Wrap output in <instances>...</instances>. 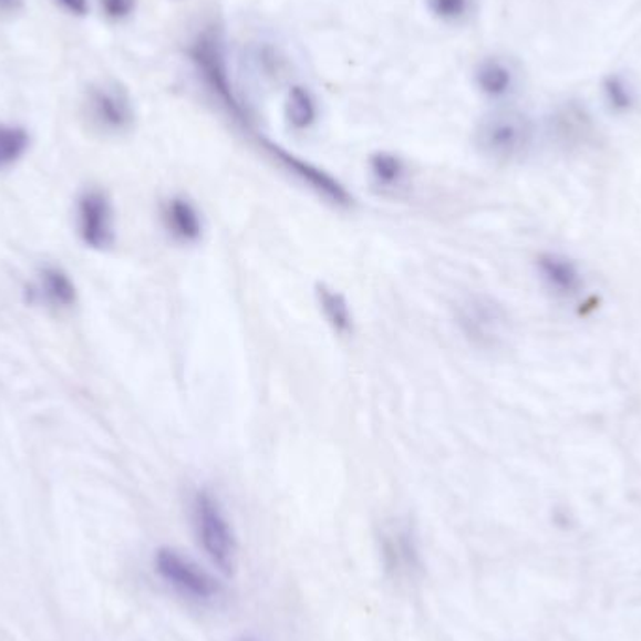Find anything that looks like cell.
Instances as JSON below:
<instances>
[{"label":"cell","mask_w":641,"mask_h":641,"mask_svg":"<svg viewBox=\"0 0 641 641\" xmlns=\"http://www.w3.org/2000/svg\"><path fill=\"white\" fill-rule=\"evenodd\" d=\"M192 519L205 556L221 575H235L239 542L220 499L210 489H197L192 499Z\"/></svg>","instance_id":"2"},{"label":"cell","mask_w":641,"mask_h":641,"mask_svg":"<svg viewBox=\"0 0 641 641\" xmlns=\"http://www.w3.org/2000/svg\"><path fill=\"white\" fill-rule=\"evenodd\" d=\"M164 221L167 231L186 245L197 242L205 231L201 213L186 197H172L165 203Z\"/></svg>","instance_id":"11"},{"label":"cell","mask_w":641,"mask_h":641,"mask_svg":"<svg viewBox=\"0 0 641 641\" xmlns=\"http://www.w3.org/2000/svg\"><path fill=\"white\" fill-rule=\"evenodd\" d=\"M154 570L165 586L178 597L196 604H214L226 592V587L194 559L175 548H159L154 556Z\"/></svg>","instance_id":"3"},{"label":"cell","mask_w":641,"mask_h":641,"mask_svg":"<svg viewBox=\"0 0 641 641\" xmlns=\"http://www.w3.org/2000/svg\"><path fill=\"white\" fill-rule=\"evenodd\" d=\"M368 165H370V175H372L373 183L378 184L379 188H400L405 177H407L405 162L394 153L381 151V153L372 154Z\"/></svg>","instance_id":"16"},{"label":"cell","mask_w":641,"mask_h":641,"mask_svg":"<svg viewBox=\"0 0 641 641\" xmlns=\"http://www.w3.org/2000/svg\"><path fill=\"white\" fill-rule=\"evenodd\" d=\"M59 7L64 8L68 13H72V15H77V18H85L86 13H89V0H55Z\"/></svg>","instance_id":"21"},{"label":"cell","mask_w":641,"mask_h":641,"mask_svg":"<svg viewBox=\"0 0 641 641\" xmlns=\"http://www.w3.org/2000/svg\"><path fill=\"white\" fill-rule=\"evenodd\" d=\"M458 324L469 340L492 348L505 337L507 318L494 300L471 297L458 306Z\"/></svg>","instance_id":"8"},{"label":"cell","mask_w":641,"mask_h":641,"mask_svg":"<svg viewBox=\"0 0 641 641\" xmlns=\"http://www.w3.org/2000/svg\"><path fill=\"white\" fill-rule=\"evenodd\" d=\"M427 12L445 25H459L471 18L475 0H426Z\"/></svg>","instance_id":"18"},{"label":"cell","mask_w":641,"mask_h":641,"mask_svg":"<svg viewBox=\"0 0 641 641\" xmlns=\"http://www.w3.org/2000/svg\"><path fill=\"white\" fill-rule=\"evenodd\" d=\"M535 128L531 118L519 111H495L484 116L477 128V147L488 158L510 162L531 148Z\"/></svg>","instance_id":"4"},{"label":"cell","mask_w":641,"mask_h":641,"mask_svg":"<svg viewBox=\"0 0 641 641\" xmlns=\"http://www.w3.org/2000/svg\"><path fill=\"white\" fill-rule=\"evenodd\" d=\"M42 294L50 304L59 308H70L77 300V289L74 281L64 270L56 267H45L42 270Z\"/></svg>","instance_id":"17"},{"label":"cell","mask_w":641,"mask_h":641,"mask_svg":"<svg viewBox=\"0 0 641 641\" xmlns=\"http://www.w3.org/2000/svg\"><path fill=\"white\" fill-rule=\"evenodd\" d=\"M319 310L323 313L324 321L330 324L340 337H348L353 332V312L348 299L337 289L329 288L327 283L316 286Z\"/></svg>","instance_id":"15"},{"label":"cell","mask_w":641,"mask_h":641,"mask_svg":"<svg viewBox=\"0 0 641 641\" xmlns=\"http://www.w3.org/2000/svg\"><path fill=\"white\" fill-rule=\"evenodd\" d=\"M283 115L289 126L299 132L313 128L319 121V102L310 86L294 83L289 86L283 104Z\"/></svg>","instance_id":"14"},{"label":"cell","mask_w":641,"mask_h":641,"mask_svg":"<svg viewBox=\"0 0 641 641\" xmlns=\"http://www.w3.org/2000/svg\"><path fill=\"white\" fill-rule=\"evenodd\" d=\"M29 134L18 126H0V169L18 162L29 148Z\"/></svg>","instance_id":"19"},{"label":"cell","mask_w":641,"mask_h":641,"mask_svg":"<svg viewBox=\"0 0 641 641\" xmlns=\"http://www.w3.org/2000/svg\"><path fill=\"white\" fill-rule=\"evenodd\" d=\"M186 56L205 91L237 121H248V111L232 81L224 29L218 25L203 27L189 40Z\"/></svg>","instance_id":"1"},{"label":"cell","mask_w":641,"mask_h":641,"mask_svg":"<svg viewBox=\"0 0 641 641\" xmlns=\"http://www.w3.org/2000/svg\"><path fill=\"white\" fill-rule=\"evenodd\" d=\"M379 551L386 576L397 586H411L421 578L424 568L421 544L410 521L394 519L386 524L379 535Z\"/></svg>","instance_id":"5"},{"label":"cell","mask_w":641,"mask_h":641,"mask_svg":"<svg viewBox=\"0 0 641 641\" xmlns=\"http://www.w3.org/2000/svg\"><path fill=\"white\" fill-rule=\"evenodd\" d=\"M538 272L546 281V286L554 293L562 294V297H572L583 286V278L578 267L568 257L559 256V254H544L538 257Z\"/></svg>","instance_id":"13"},{"label":"cell","mask_w":641,"mask_h":641,"mask_svg":"<svg viewBox=\"0 0 641 641\" xmlns=\"http://www.w3.org/2000/svg\"><path fill=\"white\" fill-rule=\"evenodd\" d=\"M81 239L94 250H107L115 245L113 207L102 189H89L80 199Z\"/></svg>","instance_id":"9"},{"label":"cell","mask_w":641,"mask_h":641,"mask_svg":"<svg viewBox=\"0 0 641 641\" xmlns=\"http://www.w3.org/2000/svg\"><path fill=\"white\" fill-rule=\"evenodd\" d=\"M263 147L269 151L270 156L281 167H286L291 175L299 178L300 183L308 184V188H312L319 197H323V199L337 205V207L353 205V196L349 194L348 188L338 178L332 177L330 173L324 172L318 165L306 162L297 154L289 153V151L276 145L272 141L263 139Z\"/></svg>","instance_id":"7"},{"label":"cell","mask_w":641,"mask_h":641,"mask_svg":"<svg viewBox=\"0 0 641 641\" xmlns=\"http://www.w3.org/2000/svg\"><path fill=\"white\" fill-rule=\"evenodd\" d=\"M246 72L261 83H281L293 70V61L281 43L270 38H257L245 48Z\"/></svg>","instance_id":"10"},{"label":"cell","mask_w":641,"mask_h":641,"mask_svg":"<svg viewBox=\"0 0 641 641\" xmlns=\"http://www.w3.org/2000/svg\"><path fill=\"white\" fill-rule=\"evenodd\" d=\"M99 2L105 18L115 21V23L126 21L137 10V0H99Z\"/></svg>","instance_id":"20"},{"label":"cell","mask_w":641,"mask_h":641,"mask_svg":"<svg viewBox=\"0 0 641 641\" xmlns=\"http://www.w3.org/2000/svg\"><path fill=\"white\" fill-rule=\"evenodd\" d=\"M473 81L484 96L494 100L507 99L516 86V72L513 64L502 56H488L478 62Z\"/></svg>","instance_id":"12"},{"label":"cell","mask_w":641,"mask_h":641,"mask_svg":"<svg viewBox=\"0 0 641 641\" xmlns=\"http://www.w3.org/2000/svg\"><path fill=\"white\" fill-rule=\"evenodd\" d=\"M242 641H256V640H251V638H245V640Z\"/></svg>","instance_id":"23"},{"label":"cell","mask_w":641,"mask_h":641,"mask_svg":"<svg viewBox=\"0 0 641 641\" xmlns=\"http://www.w3.org/2000/svg\"><path fill=\"white\" fill-rule=\"evenodd\" d=\"M25 8V0H0V13L15 15Z\"/></svg>","instance_id":"22"},{"label":"cell","mask_w":641,"mask_h":641,"mask_svg":"<svg viewBox=\"0 0 641 641\" xmlns=\"http://www.w3.org/2000/svg\"><path fill=\"white\" fill-rule=\"evenodd\" d=\"M86 110L92 123L110 134L128 132L135 123L134 102L118 81H102L86 94Z\"/></svg>","instance_id":"6"}]
</instances>
